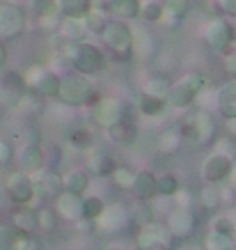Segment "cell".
Listing matches in <instances>:
<instances>
[{"label": "cell", "instance_id": "484cf974", "mask_svg": "<svg viewBox=\"0 0 236 250\" xmlns=\"http://www.w3.org/2000/svg\"><path fill=\"white\" fill-rule=\"evenodd\" d=\"M30 90L39 92V94H41L44 99H58V92H60V76L55 74L53 69L46 67L44 71H41L39 81L32 85Z\"/></svg>", "mask_w": 236, "mask_h": 250}, {"label": "cell", "instance_id": "1f68e13d", "mask_svg": "<svg viewBox=\"0 0 236 250\" xmlns=\"http://www.w3.org/2000/svg\"><path fill=\"white\" fill-rule=\"evenodd\" d=\"M58 9L62 16L85 19L92 9V0H58Z\"/></svg>", "mask_w": 236, "mask_h": 250}, {"label": "cell", "instance_id": "c3c4849f", "mask_svg": "<svg viewBox=\"0 0 236 250\" xmlns=\"http://www.w3.org/2000/svg\"><path fill=\"white\" fill-rule=\"evenodd\" d=\"M108 2H110V0H92V7L103 12V14H108Z\"/></svg>", "mask_w": 236, "mask_h": 250}, {"label": "cell", "instance_id": "ffe728a7", "mask_svg": "<svg viewBox=\"0 0 236 250\" xmlns=\"http://www.w3.org/2000/svg\"><path fill=\"white\" fill-rule=\"evenodd\" d=\"M216 108L218 113L227 120V117H236V78L227 81L220 90L216 92Z\"/></svg>", "mask_w": 236, "mask_h": 250}, {"label": "cell", "instance_id": "f5cc1de1", "mask_svg": "<svg viewBox=\"0 0 236 250\" xmlns=\"http://www.w3.org/2000/svg\"><path fill=\"white\" fill-rule=\"evenodd\" d=\"M179 250H206V248H202V246H193V243H188V246H181Z\"/></svg>", "mask_w": 236, "mask_h": 250}, {"label": "cell", "instance_id": "e0dca14e", "mask_svg": "<svg viewBox=\"0 0 236 250\" xmlns=\"http://www.w3.org/2000/svg\"><path fill=\"white\" fill-rule=\"evenodd\" d=\"M126 117V110H124V104L117 101V99H97L94 101V120L99 122L101 126L106 129L113 122Z\"/></svg>", "mask_w": 236, "mask_h": 250}, {"label": "cell", "instance_id": "30bf717a", "mask_svg": "<svg viewBox=\"0 0 236 250\" xmlns=\"http://www.w3.org/2000/svg\"><path fill=\"white\" fill-rule=\"evenodd\" d=\"M28 85L19 71H0V106L14 108L19 99L25 94Z\"/></svg>", "mask_w": 236, "mask_h": 250}, {"label": "cell", "instance_id": "681fc988", "mask_svg": "<svg viewBox=\"0 0 236 250\" xmlns=\"http://www.w3.org/2000/svg\"><path fill=\"white\" fill-rule=\"evenodd\" d=\"M225 126H227L229 136L236 138V117H227V120H225Z\"/></svg>", "mask_w": 236, "mask_h": 250}, {"label": "cell", "instance_id": "8fae6325", "mask_svg": "<svg viewBox=\"0 0 236 250\" xmlns=\"http://www.w3.org/2000/svg\"><path fill=\"white\" fill-rule=\"evenodd\" d=\"M232 166H234V161L229 159V156H225V154L214 149V154H209V156L202 161V179H204L206 184L225 182L229 177V172H232Z\"/></svg>", "mask_w": 236, "mask_h": 250}, {"label": "cell", "instance_id": "5b68a950", "mask_svg": "<svg viewBox=\"0 0 236 250\" xmlns=\"http://www.w3.org/2000/svg\"><path fill=\"white\" fill-rule=\"evenodd\" d=\"M179 133H181V138L191 140V143L209 145L216 140V122L206 110H199V113L191 115L179 126Z\"/></svg>", "mask_w": 236, "mask_h": 250}, {"label": "cell", "instance_id": "ab89813d", "mask_svg": "<svg viewBox=\"0 0 236 250\" xmlns=\"http://www.w3.org/2000/svg\"><path fill=\"white\" fill-rule=\"evenodd\" d=\"M106 16H103V12H99V9H90V14L85 16V28H87V35H97V37H101V32H103V28H106Z\"/></svg>", "mask_w": 236, "mask_h": 250}, {"label": "cell", "instance_id": "ac0fdd59", "mask_svg": "<svg viewBox=\"0 0 236 250\" xmlns=\"http://www.w3.org/2000/svg\"><path fill=\"white\" fill-rule=\"evenodd\" d=\"M158 53V39L149 30H136L133 32V55L140 60H154Z\"/></svg>", "mask_w": 236, "mask_h": 250}, {"label": "cell", "instance_id": "f1b7e54d", "mask_svg": "<svg viewBox=\"0 0 236 250\" xmlns=\"http://www.w3.org/2000/svg\"><path fill=\"white\" fill-rule=\"evenodd\" d=\"M62 188L85 195L87 188H90V177H87L85 170H69V172L62 174Z\"/></svg>", "mask_w": 236, "mask_h": 250}, {"label": "cell", "instance_id": "f907efd6", "mask_svg": "<svg viewBox=\"0 0 236 250\" xmlns=\"http://www.w3.org/2000/svg\"><path fill=\"white\" fill-rule=\"evenodd\" d=\"M5 64H7V48H5V44L0 42V71L5 69Z\"/></svg>", "mask_w": 236, "mask_h": 250}, {"label": "cell", "instance_id": "5bb4252c", "mask_svg": "<svg viewBox=\"0 0 236 250\" xmlns=\"http://www.w3.org/2000/svg\"><path fill=\"white\" fill-rule=\"evenodd\" d=\"M16 163H19V170L32 174V177L44 170L46 167V156H44V152H41V147H39L37 140H35V143L23 145L21 149H19V154H16Z\"/></svg>", "mask_w": 236, "mask_h": 250}, {"label": "cell", "instance_id": "6da1fadb", "mask_svg": "<svg viewBox=\"0 0 236 250\" xmlns=\"http://www.w3.org/2000/svg\"><path fill=\"white\" fill-rule=\"evenodd\" d=\"M62 39V37H60ZM60 55L71 64L74 71L83 74V76H97L106 69V53L101 51L97 44H90V42H67L62 39L60 44Z\"/></svg>", "mask_w": 236, "mask_h": 250}, {"label": "cell", "instance_id": "816d5d0a", "mask_svg": "<svg viewBox=\"0 0 236 250\" xmlns=\"http://www.w3.org/2000/svg\"><path fill=\"white\" fill-rule=\"evenodd\" d=\"M229 179H232V186H234V190H236V161H234V166H232V172H229Z\"/></svg>", "mask_w": 236, "mask_h": 250}, {"label": "cell", "instance_id": "ee69618b", "mask_svg": "<svg viewBox=\"0 0 236 250\" xmlns=\"http://www.w3.org/2000/svg\"><path fill=\"white\" fill-rule=\"evenodd\" d=\"M234 239L216 234V232H209V236H206V250H234Z\"/></svg>", "mask_w": 236, "mask_h": 250}, {"label": "cell", "instance_id": "52a82bcc", "mask_svg": "<svg viewBox=\"0 0 236 250\" xmlns=\"http://www.w3.org/2000/svg\"><path fill=\"white\" fill-rule=\"evenodd\" d=\"M5 193H7V197L14 205H30L32 197L37 195L35 177L23 172V170H16V172L7 174V179H5Z\"/></svg>", "mask_w": 236, "mask_h": 250}, {"label": "cell", "instance_id": "2e32d148", "mask_svg": "<svg viewBox=\"0 0 236 250\" xmlns=\"http://www.w3.org/2000/svg\"><path fill=\"white\" fill-rule=\"evenodd\" d=\"M94 223L103 232H117V229H124L131 223V213L124 205H113V207H106Z\"/></svg>", "mask_w": 236, "mask_h": 250}, {"label": "cell", "instance_id": "836d02e7", "mask_svg": "<svg viewBox=\"0 0 236 250\" xmlns=\"http://www.w3.org/2000/svg\"><path fill=\"white\" fill-rule=\"evenodd\" d=\"M67 140L74 149H78V152H90L92 147H94V138H92V133L87 129H71Z\"/></svg>", "mask_w": 236, "mask_h": 250}, {"label": "cell", "instance_id": "7bdbcfd3", "mask_svg": "<svg viewBox=\"0 0 236 250\" xmlns=\"http://www.w3.org/2000/svg\"><path fill=\"white\" fill-rule=\"evenodd\" d=\"M115 179V184L117 186H122V188H129L131 190V184H133V179H136V170H131V167L126 166H117L113 170V174H110Z\"/></svg>", "mask_w": 236, "mask_h": 250}, {"label": "cell", "instance_id": "f35d334b", "mask_svg": "<svg viewBox=\"0 0 236 250\" xmlns=\"http://www.w3.org/2000/svg\"><path fill=\"white\" fill-rule=\"evenodd\" d=\"M30 9L39 16V19H53V16H60L58 0H30Z\"/></svg>", "mask_w": 236, "mask_h": 250}, {"label": "cell", "instance_id": "cb8c5ba5", "mask_svg": "<svg viewBox=\"0 0 236 250\" xmlns=\"http://www.w3.org/2000/svg\"><path fill=\"white\" fill-rule=\"evenodd\" d=\"M58 32L62 39L67 42H80L87 37V28H85V19H71V16H62L58 21Z\"/></svg>", "mask_w": 236, "mask_h": 250}, {"label": "cell", "instance_id": "603a6c76", "mask_svg": "<svg viewBox=\"0 0 236 250\" xmlns=\"http://www.w3.org/2000/svg\"><path fill=\"white\" fill-rule=\"evenodd\" d=\"M131 190L142 202L154 200L156 197V174L149 172V170H136V179L131 184Z\"/></svg>", "mask_w": 236, "mask_h": 250}, {"label": "cell", "instance_id": "83f0119b", "mask_svg": "<svg viewBox=\"0 0 236 250\" xmlns=\"http://www.w3.org/2000/svg\"><path fill=\"white\" fill-rule=\"evenodd\" d=\"M168 106V99L165 97H154V94H147V92H140L138 97V110L145 117H158Z\"/></svg>", "mask_w": 236, "mask_h": 250}, {"label": "cell", "instance_id": "44dd1931", "mask_svg": "<svg viewBox=\"0 0 236 250\" xmlns=\"http://www.w3.org/2000/svg\"><path fill=\"white\" fill-rule=\"evenodd\" d=\"M35 188L41 197L46 200H55V197L62 193V174H55V172H41L35 174Z\"/></svg>", "mask_w": 236, "mask_h": 250}, {"label": "cell", "instance_id": "d6a6232c", "mask_svg": "<svg viewBox=\"0 0 236 250\" xmlns=\"http://www.w3.org/2000/svg\"><path fill=\"white\" fill-rule=\"evenodd\" d=\"M199 202H202V207H204V209H211V211L220 209V205H222V190L218 188V184H206L204 188L199 190Z\"/></svg>", "mask_w": 236, "mask_h": 250}, {"label": "cell", "instance_id": "f546056e", "mask_svg": "<svg viewBox=\"0 0 236 250\" xmlns=\"http://www.w3.org/2000/svg\"><path fill=\"white\" fill-rule=\"evenodd\" d=\"M170 90V78L160 71H149L142 81V87L140 92H147V94H154V97H165Z\"/></svg>", "mask_w": 236, "mask_h": 250}, {"label": "cell", "instance_id": "b9f144b4", "mask_svg": "<svg viewBox=\"0 0 236 250\" xmlns=\"http://www.w3.org/2000/svg\"><path fill=\"white\" fill-rule=\"evenodd\" d=\"M181 143V133L179 129H168L163 136L158 138V149L160 152H175L177 147Z\"/></svg>", "mask_w": 236, "mask_h": 250}, {"label": "cell", "instance_id": "7c38bea8", "mask_svg": "<svg viewBox=\"0 0 236 250\" xmlns=\"http://www.w3.org/2000/svg\"><path fill=\"white\" fill-rule=\"evenodd\" d=\"M0 250H37L30 232L12 225H0Z\"/></svg>", "mask_w": 236, "mask_h": 250}, {"label": "cell", "instance_id": "3957f363", "mask_svg": "<svg viewBox=\"0 0 236 250\" xmlns=\"http://www.w3.org/2000/svg\"><path fill=\"white\" fill-rule=\"evenodd\" d=\"M58 99L67 106H85V104H94L99 97L92 87L90 76H83V74L74 71V74H67V76H60Z\"/></svg>", "mask_w": 236, "mask_h": 250}, {"label": "cell", "instance_id": "d590c367", "mask_svg": "<svg viewBox=\"0 0 236 250\" xmlns=\"http://www.w3.org/2000/svg\"><path fill=\"white\" fill-rule=\"evenodd\" d=\"M179 188H181V186H179V179H177L175 174L165 172V174H158V177H156V195L175 197Z\"/></svg>", "mask_w": 236, "mask_h": 250}, {"label": "cell", "instance_id": "74e56055", "mask_svg": "<svg viewBox=\"0 0 236 250\" xmlns=\"http://www.w3.org/2000/svg\"><path fill=\"white\" fill-rule=\"evenodd\" d=\"M211 232L229 236V239L236 241V225H234V220H232L229 213H220V216H216V218L211 220Z\"/></svg>", "mask_w": 236, "mask_h": 250}, {"label": "cell", "instance_id": "8d00e7d4", "mask_svg": "<svg viewBox=\"0 0 236 250\" xmlns=\"http://www.w3.org/2000/svg\"><path fill=\"white\" fill-rule=\"evenodd\" d=\"M138 16L145 23H160V19H163V2H160V0L140 2V14Z\"/></svg>", "mask_w": 236, "mask_h": 250}, {"label": "cell", "instance_id": "e575fe53", "mask_svg": "<svg viewBox=\"0 0 236 250\" xmlns=\"http://www.w3.org/2000/svg\"><path fill=\"white\" fill-rule=\"evenodd\" d=\"M106 209V202L103 197L99 195H83V218L94 223V220L101 216V211Z\"/></svg>", "mask_w": 236, "mask_h": 250}, {"label": "cell", "instance_id": "7dc6e473", "mask_svg": "<svg viewBox=\"0 0 236 250\" xmlns=\"http://www.w3.org/2000/svg\"><path fill=\"white\" fill-rule=\"evenodd\" d=\"M12 156H14L12 145H9L7 140H2V138H0V163H9V161H12Z\"/></svg>", "mask_w": 236, "mask_h": 250}, {"label": "cell", "instance_id": "11a10c76", "mask_svg": "<svg viewBox=\"0 0 236 250\" xmlns=\"http://www.w3.org/2000/svg\"><path fill=\"white\" fill-rule=\"evenodd\" d=\"M9 2H14V5H23V2H28V0H9Z\"/></svg>", "mask_w": 236, "mask_h": 250}, {"label": "cell", "instance_id": "7a4b0ae2", "mask_svg": "<svg viewBox=\"0 0 236 250\" xmlns=\"http://www.w3.org/2000/svg\"><path fill=\"white\" fill-rule=\"evenodd\" d=\"M204 74L202 71H188L183 74L177 83H170V90L165 94L168 104L177 110H186L195 104V99L199 97V92L204 90Z\"/></svg>", "mask_w": 236, "mask_h": 250}, {"label": "cell", "instance_id": "9f6ffc18", "mask_svg": "<svg viewBox=\"0 0 236 250\" xmlns=\"http://www.w3.org/2000/svg\"><path fill=\"white\" fill-rule=\"evenodd\" d=\"M110 250H117V248H110Z\"/></svg>", "mask_w": 236, "mask_h": 250}, {"label": "cell", "instance_id": "8992f818", "mask_svg": "<svg viewBox=\"0 0 236 250\" xmlns=\"http://www.w3.org/2000/svg\"><path fill=\"white\" fill-rule=\"evenodd\" d=\"M175 243V234L168 229V225L160 223H147L138 232V246L142 250H172Z\"/></svg>", "mask_w": 236, "mask_h": 250}, {"label": "cell", "instance_id": "4fadbf2b", "mask_svg": "<svg viewBox=\"0 0 236 250\" xmlns=\"http://www.w3.org/2000/svg\"><path fill=\"white\" fill-rule=\"evenodd\" d=\"M195 228H197V218H195L191 207H175V211L170 213L168 218V229L175 234L177 241L193 236Z\"/></svg>", "mask_w": 236, "mask_h": 250}, {"label": "cell", "instance_id": "4316f807", "mask_svg": "<svg viewBox=\"0 0 236 250\" xmlns=\"http://www.w3.org/2000/svg\"><path fill=\"white\" fill-rule=\"evenodd\" d=\"M108 14H113L119 21H133L140 14V0H110Z\"/></svg>", "mask_w": 236, "mask_h": 250}, {"label": "cell", "instance_id": "60d3db41", "mask_svg": "<svg viewBox=\"0 0 236 250\" xmlns=\"http://www.w3.org/2000/svg\"><path fill=\"white\" fill-rule=\"evenodd\" d=\"M37 228L44 232H53L58 228V211L51 207H41L37 209Z\"/></svg>", "mask_w": 236, "mask_h": 250}, {"label": "cell", "instance_id": "7402d4cb", "mask_svg": "<svg viewBox=\"0 0 236 250\" xmlns=\"http://www.w3.org/2000/svg\"><path fill=\"white\" fill-rule=\"evenodd\" d=\"M191 0H165L163 2V19L160 23H165L168 28H175L191 14Z\"/></svg>", "mask_w": 236, "mask_h": 250}, {"label": "cell", "instance_id": "db71d44e", "mask_svg": "<svg viewBox=\"0 0 236 250\" xmlns=\"http://www.w3.org/2000/svg\"><path fill=\"white\" fill-rule=\"evenodd\" d=\"M232 48H236V25H234V39H232Z\"/></svg>", "mask_w": 236, "mask_h": 250}, {"label": "cell", "instance_id": "4dcf8cb0", "mask_svg": "<svg viewBox=\"0 0 236 250\" xmlns=\"http://www.w3.org/2000/svg\"><path fill=\"white\" fill-rule=\"evenodd\" d=\"M12 223L32 234L37 229V209H32L30 205H19V209H14L12 213Z\"/></svg>", "mask_w": 236, "mask_h": 250}, {"label": "cell", "instance_id": "9a60e30c", "mask_svg": "<svg viewBox=\"0 0 236 250\" xmlns=\"http://www.w3.org/2000/svg\"><path fill=\"white\" fill-rule=\"evenodd\" d=\"M53 209L58 211V216L76 223L83 218V195L62 188V193L53 200Z\"/></svg>", "mask_w": 236, "mask_h": 250}, {"label": "cell", "instance_id": "d6986e66", "mask_svg": "<svg viewBox=\"0 0 236 250\" xmlns=\"http://www.w3.org/2000/svg\"><path fill=\"white\" fill-rule=\"evenodd\" d=\"M106 133H108V140L115 145H131L136 140L138 136V129L136 124L129 120V117H122V120L113 122L110 126H106Z\"/></svg>", "mask_w": 236, "mask_h": 250}, {"label": "cell", "instance_id": "277c9868", "mask_svg": "<svg viewBox=\"0 0 236 250\" xmlns=\"http://www.w3.org/2000/svg\"><path fill=\"white\" fill-rule=\"evenodd\" d=\"M101 39L113 58L124 62H129L133 58V30L126 25V21H119V19L108 21L103 32H101Z\"/></svg>", "mask_w": 236, "mask_h": 250}, {"label": "cell", "instance_id": "bcb514c9", "mask_svg": "<svg viewBox=\"0 0 236 250\" xmlns=\"http://www.w3.org/2000/svg\"><path fill=\"white\" fill-rule=\"evenodd\" d=\"M216 2H218V7H220V12L225 16L236 19V0H216Z\"/></svg>", "mask_w": 236, "mask_h": 250}, {"label": "cell", "instance_id": "f6af8a7d", "mask_svg": "<svg viewBox=\"0 0 236 250\" xmlns=\"http://www.w3.org/2000/svg\"><path fill=\"white\" fill-rule=\"evenodd\" d=\"M222 55H225V71H227V76L236 78V48H229Z\"/></svg>", "mask_w": 236, "mask_h": 250}, {"label": "cell", "instance_id": "d4e9b609", "mask_svg": "<svg viewBox=\"0 0 236 250\" xmlns=\"http://www.w3.org/2000/svg\"><path fill=\"white\" fill-rule=\"evenodd\" d=\"M115 167H117V163H115V159L110 154L99 152V149L87 154V170L92 174H97V177H110Z\"/></svg>", "mask_w": 236, "mask_h": 250}, {"label": "cell", "instance_id": "ba28073f", "mask_svg": "<svg viewBox=\"0 0 236 250\" xmlns=\"http://www.w3.org/2000/svg\"><path fill=\"white\" fill-rule=\"evenodd\" d=\"M25 12L21 5H0V42H9L16 39L25 30Z\"/></svg>", "mask_w": 236, "mask_h": 250}, {"label": "cell", "instance_id": "9c48e42d", "mask_svg": "<svg viewBox=\"0 0 236 250\" xmlns=\"http://www.w3.org/2000/svg\"><path fill=\"white\" fill-rule=\"evenodd\" d=\"M206 44L214 48L216 53H225L232 48V39H234V25L227 19H214L206 23L204 28Z\"/></svg>", "mask_w": 236, "mask_h": 250}]
</instances>
